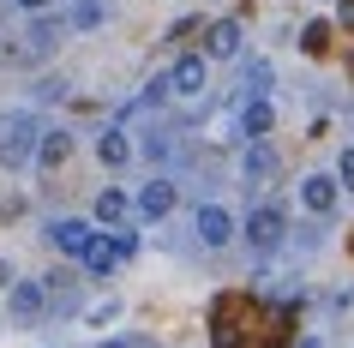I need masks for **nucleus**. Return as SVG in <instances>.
<instances>
[{
    "label": "nucleus",
    "mask_w": 354,
    "mask_h": 348,
    "mask_svg": "<svg viewBox=\"0 0 354 348\" xmlns=\"http://www.w3.org/2000/svg\"><path fill=\"white\" fill-rule=\"evenodd\" d=\"M42 120L37 114H6L0 120V168L6 174H19V168H30L37 163V150H42Z\"/></svg>",
    "instance_id": "obj_1"
},
{
    "label": "nucleus",
    "mask_w": 354,
    "mask_h": 348,
    "mask_svg": "<svg viewBox=\"0 0 354 348\" xmlns=\"http://www.w3.org/2000/svg\"><path fill=\"white\" fill-rule=\"evenodd\" d=\"M241 235L252 240V253H277L282 235H288V222H282L277 204H252V210H246V222H241Z\"/></svg>",
    "instance_id": "obj_2"
},
{
    "label": "nucleus",
    "mask_w": 354,
    "mask_h": 348,
    "mask_svg": "<svg viewBox=\"0 0 354 348\" xmlns=\"http://www.w3.org/2000/svg\"><path fill=\"white\" fill-rule=\"evenodd\" d=\"M6 312H12L19 324H42V312H48V289L30 282V276H19V282L6 289Z\"/></svg>",
    "instance_id": "obj_3"
},
{
    "label": "nucleus",
    "mask_w": 354,
    "mask_h": 348,
    "mask_svg": "<svg viewBox=\"0 0 354 348\" xmlns=\"http://www.w3.org/2000/svg\"><path fill=\"white\" fill-rule=\"evenodd\" d=\"M205 84H210V55H180L168 66V91L174 96H205Z\"/></svg>",
    "instance_id": "obj_4"
},
{
    "label": "nucleus",
    "mask_w": 354,
    "mask_h": 348,
    "mask_svg": "<svg viewBox=\"0 0 354 348\" xmlns=\"http://www.w3.org/2000/svg\"><path fill=\"white\" fill-rule=\"evenodd\" d=\"M48 240H55L66 258H84L96 235H91V222H78V217H55V222H48Z\"/></svg>",
    "instance_id": "obj_5"
},
{
    "label": "nucleus",
    "mask_w": 354,
    "mask_h": 348,
    "mask_svg": "<svg viewBox=\"0 0 354 348\" xmlns=\"http://www.w3.org/2000/svg\"><path fill=\"white\" fill-rule=\"evenodd\" d=\"M192 228H198V240H205V246H228V240H234V217H228L223 204H198Z\"/></svg>",
    "instance_id": "obj_6"
},
{
    "label": "nucleus",
    "mask_w": 354,
    "mask_h": 348,
    "mask_svg": "<svg viewBox=\"0 0 354 348\" xmlns=\"http://www.w3.org/2000/svg\"><path fill=\"white\" fill-rule=\"evenodd\" d=\"M168 210H174V181L150 174V181L138 186V217H145V222H162Z\"/></svg>",
    "instance_id": "obj_7"
},
{
    "label": "nucleus",
    "mask_w": 354,
    "mask_h": 348,
    "mask_svg": "<svg viewBox=\"0 0 354 348\" xmlns=\"http://www.w3.org/2000/svg\"><path fill=\"white\" fill-rule=\"evenodd\" d=\"M132 210H138V199H127L120 186H102V192H96V222H109L114 235L132 222Z\"/></svg>",
    "instance_id": "obj_8"
},
{
    "label": "nucleus",
    "mask_w": 354,
    "mask_h": 348,
    "mask_svg": "<svg viewBox=\"0 0 354 348\" xmlns=\"http://www.w3.org/2000/svg\"><path fill=\"white\" fill-rule=\"evenodd\" d=\"M336 186L342 181H330V174H306V181H300V204H306L313 217H330L336 210Z\"/></svg>",
    "instance_id": "obj_9"
},
{
    "label": "nucleus",
    "mask_w": 354,
    "mask_h": 348,
    "mask_svg": "<svg viewBox=\"0 0 354 348\" xmlns=\"http://www.w3.org/2000/svg\"><path fill=\"white\" fill-rule=\"evenodd\" d=\"M241 42H246V30H241L234 19H223V24H210L205 55H210V60H234V55H241Z\"/></svg>",
    "instance_id": "obj_10"
},
{
    "label": "nucleus",
    "mask_w": 354,
    "mask_h": 348,
    "mask_svg": "<svg viewBox=\"0 0 354 348\" xmlns=\"http://www.w3.org/2000/svg\"><path fill=\"white\" fill-rule=\"evenodd\" d=\"M270 127H277V109H270V96H252L241 109V132L259 145V138H270Z\"/></svg>",
    "instance_id": "obj_11"
},
{
    "label": "nucleus",
    "mask_w": 354,
    "mask_h": 348,
    "mask_svg": "<svg viewBox=\"0 0 354 348\" xmlns=\"http://www.w3.org/2000/svg\"><path fill=\"white\" fill-rule=\"evenodd\" d=\"M66 156H73V132L48 127L42 132V150H37V168H66Z\"/></svg>",
    "instance_id": "obj_12"
},
{
    "label": "nucleus",
    "mask_w": 354,
    "mask_h": 348,
    "mask_svg": "<svg viewBox=\"0 0 354 348\" xmlns=\"http://www.w3.org/2000/svg\"><path fill=\"white\" fill-rule=\"evenodd\" d=\"M114 258H120V253H114V235H96L91 253L78 258V264H84V276H114Z\"/></svg>",
    "instance_id": "obj_13"
},
{
    "label": "nucleus",
    "mask_w": 354,
    "mask_h": 348,
    "mask_svg": "<svg viewBox=\"0 0 354 348\" xmlns=\"http://www.w3.org/2000/svg\"><path fill=\"white\" fill-rule=\"evenodd\" d=\"M241 174H246V181H270V174H277V150L264 145V138H259V145H246V156H241Z\"/></svg>",
    "instance_id": "obj_14"
},
{
    "label": "nucleus",
    "mask_w": 354,
    "mask_h": 348,
    "mask_svg": "<svg viewBox=\"0 0 354 348\" xmlns=\"http://www.w3.org/2000/svg\"><path fill=\"white\" fill-rule=\"evenodd\" d=\"M96 156H102V163L109 168H120L132 156V138H127V127H102V138H96Z\"/></svg>",
    "instance_id": "obj_15"
},
{
    "label": "nucleus",
    "mask_w": 354,
    "mask_h": 348,
    "mask_svg": "<svg viewBox=\"0 0 354 348\" xmlns=\"http://www.w3.org/2000/svg\"><path fill=\"white\" fill-rule=\"evenodd\" d=\"M60 30H73V24H60V19H37L30 24V37H24V55H48L60 42Z\"/></svg>",
    "instance_id": "obj_16"
},
{
    "label": "nucleus",
    "mask_w": 354,
    "mask_h": 348,
    "mask_svg": "<svg viewBox=\"0 0 354 348\" xmlns=\"http://www.w3.org/2000/svg\"><path fill=\"white\" fill-rule=\"evenodd\" d=\"M102 19H109V6H102V0H78V6H73V19H66V24H73V30H96Z\"/></svg>",
    "instance_id": "obj_17"
},
{
    "label": "nucleus",
    "mask_w": 354,
    "mask_h": 348,
    "mask_svg": "<svg viewBox=\"0 0 354 348\" xmlns=\"http://www.w3.org/2000/svg\"><path fill=\"white\" fill-rule=\"evenodd\" d=\"M246 84H252V96H270V84H277V73H270V66H246Z\"/></svg>",
    "instance_id": "obj_18"
},
{
    "label": "nucleus",
    "mask_w": 354,
    "mask_h": 348,
    "mask_svg": "<svg viewBox=\"0 0 354 348\" xmlns=\"http://www.w3.org/2000/svg\"><path fill=\"white\" fill-rule=\"evenodd\" d=\"M324 30H330V24H306V30H300V48L318 55V48H324Z\"/></svg>",
    "instance_id": "obj_19"
},
{
    "label": "nucleus",
    "mask_w": 354,
    "mask_h": 348,
    "mask_svg": "<svg viewBox=\"0 0 354 348\" xmlns=\"http://www.w3.org/2000/svg\"><path fill=\"white\" fill-rule=\"evenodd\" d=\"M114 318H120V306H114V300H102V306H91V318H84V324H114Z\"/></svg>",
    "instance_id": "obj_20"
},
{
    "label": "nucleus",
    "mask_w": 354,
    "mask_h": 348,
    "mask_svg": "<svg viewBox=\"0 0 354 348\" xmlns=\"http://www.w3.org/2000/svg\"><path fill=\"white\" fill-rule=\"evenodd\" d=\"M336 181H342V186H348V192H354V145L342 150V163H336Z\"/></svg>",
    "instance_id": "obj_21"
},
{
    "label": "nucleus",
    "mask_w": 354,
    "mask_h": 348,
    "mask_svg": "<svg viewBox=\"0 0 354 348\" xmlns=\"http://www.w3.org/2000/svg\"><path fill=\"white\" fill-rule=\"evenodd\" d=\"M114 253L132 258V253H138V235H132V228H120V235H114Z\"/></svg>",
    "instance_id": "obj_22"
},
{
    "label": "nucleus",
    "mask_w": 354,
    "mask_h": 348,
    "mask_svg": "<svg viewBox=\"0 0 354 348\" xmlns=\"http://www.w3.org/2000/svg\"><path fill=\"white\" fill-rule=\"evenodd\" d=\"M216 348H241V342H234V330H228V318H216Z\"/></svg>",
    "instance_id": "obj_23"
},
{
    "label": "nucleus",
    "mask_w": 354,
    "mask_h": 348,
    "mask_svg": "<svg viewBox=\"0 0 354 348\" xmlns=\"http://www.w3.org/2000/svg\"><path fill=\"white\" fill-rule=\"evenodd\" d=\"M12 6H19V12H48L55 0H12Z\"/></svg>",
    "instance_id": "obj_24"
},
{
    "label": "nucleus",
    "mask_w": 354,
    "mask_h": 348,
    "mask_svg": "<svg viewBox=\"0 0 354 348\" xmlns=\"http://www.w3.org/2000/svg\"><path fill=\"white\" fill-rule=\"evenodd\" d=\"M342 24H348V30H354V0H342Z\"/></svg>",
    "instance_id": "obj_25"
},
{
    "label": "nucleus",
    "mask_w": 354,
    "mask_h": 348,
    "mask_svg": "<svg viewBox=\"0 0 354 348\" xmlns=\"http://www.w3.org/2000/svg\"><path fill=\"white\" fill-rule=\"evenodd\" d=\"M295 348H318V336H300V342H295Z\"/></svg>",
    "instance_id": "obj_26"
},
{
    "label": "nucleus",
    "mask_w": 354,
    "mask_h": 348,
    "mask_svg": "<svg viewBox=\"0 0 354 348\" xmlns=\"http://www.w3.org/2000/svg\"><path fill=\"white\" fill-rule=\"evenodd\" d=\"M109 348H127V342H109Z\"/></svg>",
    "instance_id": "obj_27"
}]
</instances>
